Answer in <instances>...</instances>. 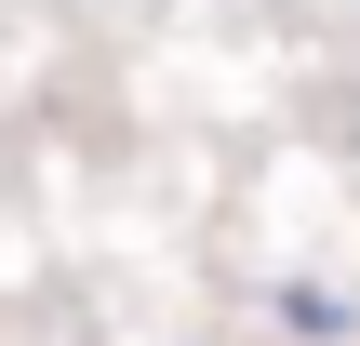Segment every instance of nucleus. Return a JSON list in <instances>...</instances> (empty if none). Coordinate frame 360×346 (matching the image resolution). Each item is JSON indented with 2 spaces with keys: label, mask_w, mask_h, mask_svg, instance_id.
<instances>
[{
  "label": "nucleus",
  "mask_w": 360,
  "mask_h": 346,
  "mask_svg": "<svg viewBox=\"0 0 360 346\" xmlns=\"http://www.w3.org/2000/svg\"><path fill=\"white\" fill-rule=\"evenodd\" d=\"M347 320H360V307L334 293V280H281V333H307V346H321V333H347Z\"/></svg>",
  "instance_id": "f257e3e1"
}]
</instances>
